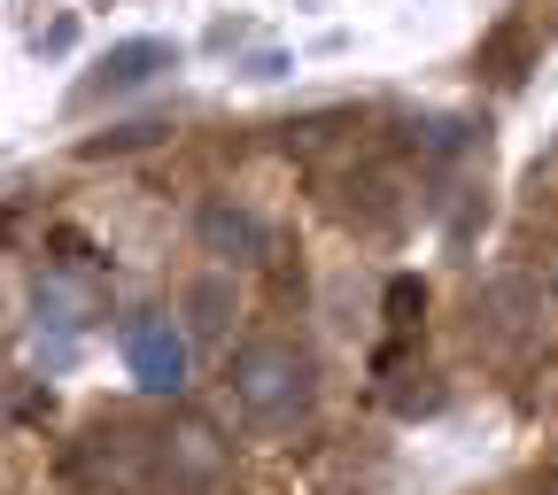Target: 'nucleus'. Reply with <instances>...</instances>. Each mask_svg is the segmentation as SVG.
<instances>
[{"instance_id":"f03ea898","label":"nucleus","mask_w":558,"mask_h":495,"mask_svg":"<svg viewBox=\"0 0 558 495\" xmlns=\"http://www.w3.org/2000/svg\"><path fill=\"white\" fill-rule=\"evenodd\" d=\"M124 364H132L140 387L179 395V380H186V341L171 333V318H140V325H124Z\"/></svg>"},{"instance_id":"39448f33","label":"nucleus","mask_w":558,"mask_h":495,"mask_svg":"<svg viewBox=\"0 0 558 495\" xmlns=\"http://www.w3.org/2000/svg\"><path fill=\"white\" fill-rule=\"evenodd\" d=\"M226 325V279H202L194 287V333H218Z\"/></svg>"},{"instance_id":"423d86ee","label":"nucleus","mask_w":558,"mask_h":495,"mask_svg":"<svg viewBox=\"0 0 558 495\" xmlns=\"http://www.w3.org/2000/svg\"><path fill=\"white\" fill-rule=\"evenodd\" d=\"M388 310H396V325H411V310H418V287H411V279H396V287H388Z\"/></svg>"},{"instance_id":"7ed1b4c3","label":"nucleus","mask_w":558,"mask_h":495,"mask_svg":"<svg viewBox=\"0 0 558 495\" xmlns=\"http://www.w3.org/2000/svg\"><path fill=\"white\" fill-rule=\"evenodd\" d=\"M179 54L163 47V39H124V47H109L101 62H94V78H86V101H101V94H132V86H148L156 70H171Z\"/></svg>"},{"instance_id":"f257e3e1","label":"nucleus","mask_w":558,"mask_h":495,"mask_svg":"<svg viewBox=\"0 0 558 495\" xmlns=\"http://www.w3.org/2000/svg\"><path fill=\"white\" fill-rule=\"evenodd\" d=\"M311 395H318V372H311V357L303 348H288V341H256V348H241L233 357V403H241V418L248 426H295V418L311 410Z\"/></svg>"},{"instance_id":"20e7f679","label":"nucleus","mask_w":558,"mask_h":495,"mask_svg":"<svg viewBox=\"0 0 558 495\" xmlns=\"http://www.w3.org/2000/svg\"><path fill=\"white\" fill-rule=\"evenodd\" d=\"M202 240L218 256H264V225L248 218V209H226V201L202 209Z\"/></svg>"}]
</instances>
